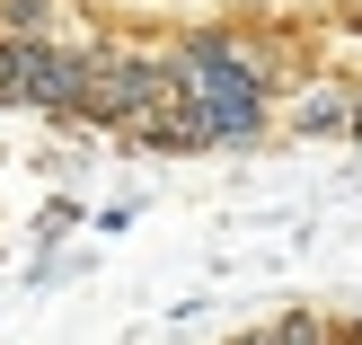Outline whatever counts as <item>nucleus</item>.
I'll return each mask as SVG.
<instances>
[{
	"label": "nucleus",
	"instance_id": "1",
	"mask_svg": "<svg viewBox=\"0 0 362 345\" xmlns=\"http://www.w3.org/2000/svg\"><path fill=\"white\" fill-rule=\"evenodd\" d=\"M177 80H168V53H98L88 62V89L71 106V124H106V133H133L151 106H168Z\"/></svg>",
	"mask_w": 362,
	"mask_h": 345
},
{
	"label": "nucleus",
	"instance_id": "2",
	"mask_svg": "<svg viewBox=\"0 0 362 345\" xmlns=\"http://www.w3.org/2000/svg\"><path fill=\"white\" fill-rule=\"evenodd\" d=\"M168 80H177V98H265V89H274V62H265L247 35L204 27V35H186V45L168 53Z\"/></svg>",
	"mask_w": 362,
	"mask_h": 345
},
{
	"label": "nucleus",
	"instance_id": "3",
	"mask_svg": "<svg viewBox=\"0 0 362 345\" xmlns=\"http://www.w3.org/2000/svg\"><path fill=\"white\" fill-rule=\"evenodd\" d=\"M88 62L98 53H80V45H18V35H0V106L71 115L80 89H88Z\"/></svg>",
	"mask_w": 362,
	"mask_h": 345
},
{
	"label": "nucleus",
	"instance_id": "4",
	"mask_svg": "<svg viewBox=\"0 0 362 345\" xmlns=\"http://www.w3.org/2000/svg\"><path fill=\"white\" fill-rule=\"evenodd\" d=\"M133 142H141V151H221V142H212V115H204L194 98L151 106V115L133 124Z\"/></svg>",
	"mask_w": 362,
	"mask_h": 345
},
{
	"label": "nucleus",
	"instance_id": "5",
	"mask_svg": "<svg viewBox=\"0 0 362 345\" xmlns=\"http://www.w3.org/2000/svg\"><path fill=\"white\" fill-rule=\"evenodd\" d=\"M292 133H354V89H336V80L300 89L292 98Z\"/></svg>",
	"mask_w": 362,
	"mask_h": 345
},
{
	"label": "nucleus",
	"instance_id": "6",
	"mask_svg": "<svg viewBox=\"0 0 362 345\" xmlns=\"http://www.w3.org/2000/svg\"><path fill=\"white\" fill-rule=\"evenodd\" d=\"M0 35H18V45H53V0H0Z\"/></svg>",
	"mask_w": 362,
	"mask_h": 345
}]
</instances>
